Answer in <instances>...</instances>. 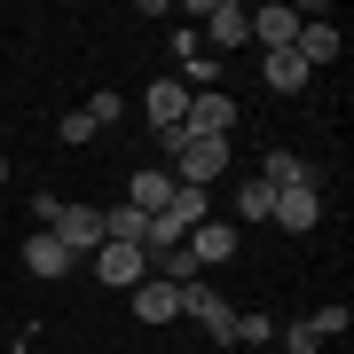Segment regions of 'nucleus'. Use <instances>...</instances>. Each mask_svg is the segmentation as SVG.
I'll return each mask as SVG.
<instances>
[{"label":"nucleus","mask_w":354,"mask_h":354,"mask_svg":"<svg viewBox=\"0 0 354 354\" xmlns=\"http://www.w3.org/2000/svg\"><path fill=\"white\" fill-rule=\"evenodd\" d=\"M181 252H189L197 268H228V260L244 252V228L236 221H197L189 236H181Z\"/></svg>","instance_id":"obj_1"},{"label":"nucleus","mask_w":354,"mask_h":354,"mask_svg":"<svg viewBox=\"0 0 354 354\" xmlns=\"http://www.w3.org/2000/svg\"><path fill=\"white\" fill-rule=\"evenodd\" d=\"M87 268H95V283L134 291L142 276H150V252H142V244H95V252H87Z\"/></svg>","instance_id":"obj_2"},{"label":"nucleus","mask_w":354,"mask_h":354,"mask_svg":"<svg viewBox=\"0 0 354 354\" xmlns=\"http://www.w3.org/2000/svg\"><path fill=\"white\" fill-rule=\"evenodd\" d=\"M205 39H213V64H221V55L228 48H244V39H252V8H236V0H205ZM205 39H197V48H205Z\"/></svg>","instance_id":"obj_3"},{"label":"nucleus","mask_w":354,"mask_h":354,"mask_svg":"<svg viewBox=\"0 0 354 354\" xmlns=\"http://www.w3.org/2000/svg\"><path fill=\"white\" fill-rule=\"evenodd\" d=\"M181 315H189V323H205V339H228V330H236V307H228L205 276H197V283H181Z\"/></svg>","instance_id":"obj_4"},{"label":"nucleus","mask_w":354,"mask_h":354,"mask_svg":"<svg viewBox=\"0 0 354 354\" xmlns=\"http://www.w3.org/2000/svg\"><path fill=\"white\" fill-rule=\"evenodd\" d=\"M236 127H244L236 95H221V87H213V95H189V118H181V134H221V142H228Z\"/></svg>","instance_id":"obj_5"},{"label":"nucleus","mask_w":354,"mask_h":354,"mask_svg":"<svg viewBox=\"0 0 354 354\" xmlns=\"http://www.w3.org/2000/svg\"><path fill=\"white\" fill-rule=\"evenodd\" d=\"M283 228V236H307V228L323 221V181H299V189H276V213H268Z\"/></svg>","instance_id":"obj_6"},{"label":"nucleus","mask_w":354,"mask_h":354,"mask_svg":"<svg viewBox=\"0 0 354 354\" xmlns=\"http://www.w3.org/2000/svg\"><path fill=\"white\" fill-rule=\"evenodd\" d=\"M127 307H134V323H150V330H158V323H174V315H181V291L165 283V276H142V283L127 291Z\"/></svg>","instance_id":"obj_7"},{"label":"nucleus","mask_w":354,"mask_h":354,"mask_svg":"<svg viewBox=\"0 0 354 354\" xmlns=\"http://www.w3.org/2000/svg\"><path fill=\"white\" fill-rule=\"evenodd\" d=\"M299 24H307V8H283V0L252 8V39H260L268 55H276V48H291V39H299Z\"/></svg>","instance_id":"obj_8"},{"label":"nucleus","mask_w":354,"mask_h":354,"mask_svg":"<svg viewBox=\"0 0 354 354\" xmlns=\"http://www.w3.org/2000/svg\"><path fill=\"white\" fill-rule=\"evenodd\" d=\"M142 111H150V127H158V134H174L181 118H189V87H181V79H150Z\"/></svg>","instance_id":"obj_9"},{"label":"nucleus","mask_w":354,"mask_h":354,"mask_svg":"<svg viewBox=\"0 0 354 354\" xmlns=\"http://www.w3.org/2000/svg\"><path fill=\"white\" fill-rule=\"evenodd\" d=\"M127 205H134V213H165V205H174V174H165L158 158H150V165H134V181H127Z\"/></svg>","instance_id":"obj_10"},{"label":"nucleus","mask_w":354,"mask_h":354,"mask_svg":"<svg viewBox=\"0 0 354 354\" xmlns=\"http://www.w3.org/2000/svg\"><path fill=\"white\" fill-rule=\"evenodd\" d=\"M291 55H299L307 71L339 64V24H315V16H307V24H299V39H291Z\"/></svg>","instance_id":"obj_11"},{"label":"nucleus","mask_w":354,"mask_h":354,"mask_svg":"<svg viewBox=\"0 0 354 354\" xmlns=\"http://www.w3.org/2000/svg\"><path fill=\"white\" fill-rule=\"evenodd\" d=\"M260 181L268 189H299V181H315V165L299 150H260Z\"/></svg>","instance_id":"obj_12"},{"label":"nucleus","mask_w":354,"mask_h":354,"mask_svg":"<svg viewBox=\"0 0 354 354\" xmlns=\"http://www.w3.org/2000/svg\"><path fill=\"white\" fill-rule=\"evenodd\" d=\"M24 268H32V276H48V283H55V276H71V268H79V260H71V252H64V244H55V236H48V228H39V236H24Z\"/></svg>","instance_id":"obj_13"},{"label":"nucleus","mask_w":354,"mask_h":354,"mask_svg":"<svg viewBox=\"0 0 354 354\" xmlns=\"http://www.w3.org/2000/svg\"><path fill=\"white\" fill-rule=\"evenodd\" d=\"M260 79H268V95H299V87H307L315 71H307V64H299L291 48H276V55H260Z\"/></svg>","instance_id":"obj_14"},{"label":"nucleus","mask_w":354,"mask_h":354,"mask_svg":"<svg viewBox=\"0 0 354 354\" xmlns=\"http://www.w3.org/2000/svg\"><path fill=\"white\" fill-rule=\"evenodd\" d=\"M165 213H174L181 228H197V221H213V189H181V181H174V205H165Z\"/></svg>","instance_id":"obj_15"},{"label":"nucleus","mask_w":354,"mask_h":354,"mask_svg":"<svg viewBox=\"0 0 354 354\" xmlns=\"http://www.w3.org/2000/svg\"><path fill=\"white\" fill-rule=\"evenodd\" d=\"M268 213H276V189H268V181L252 174V181L236 189V221H268Z\"/></svg>","instance_id":"obj_16"},{"label":"nucleus","mask_w":354,"mask_h":354,"mask_svg":"<svg viewBox=\"0 0 354 354\" xmlns=\"http://www.w3.org/2000/svg\"><path fill=\"white\" fill-rule=\"evenodd\" d=\"M87 118H95V134H102V127H118V118H127V95L95 87V95H87Z\"/></svg>","instance_id":"obj_17"},{"label":"nucleus","mask_w":354,"mask_h":354,"mask_svg":"<svg viewBox=\"0 0 354 354\" xmlns=\"http://www.w3.org/2000/svg\"><path fill=\"white\" fill-rule=\"evenodd\" d=\"M346 299H330V307H315V315H307V330H315V339H346Z\"/></svg>","instance_id":"obj_18"},{"label":"nucleus","mask_w":354,"mask_h":354,"mask_svg":"<svg viewBox=\"0 0 354 354\" xmlns=\"http://www.w3.org/2000/svg\"><path fill=\"white\" fill-rule=\"evenodd\" d=\"M268 339H276L268 315H236V330H228V346H268Z\"/></svg>","instance_id":"obj_19"},{"label":"nucleus","mask_w":354,"mask_h":354,"mask_svg":"<svg viewBox=\"0 0 354 354\" xmlns=\"http://www.w3.org/2000/svg\"><path fill=\"white\" fill-rule=\"evenodd\" d=\"M276 346H283V354H323V339H315V330H307V315H299V323H291V330H283V339H276Z\"/></svg>","instance_id":"obj_20"},{"label":"nucleus","mask_w":354,"mask_h":354,"mask_svg":"<svg viewBox=\"0 0 354 354\" xmlns=\"http://www.w3.org/2000/svg\"><path fill=\"white\" fill-rule=\"evenodd\" d=\"M0 189H8V158H0Z\"/></svg>","instance_id":"obj_21"}]
</instances>
